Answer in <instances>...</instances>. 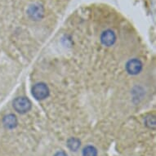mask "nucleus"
<instances>
[{"mask_svg": "<svg viewBox=\"0 0 156 156\" xmlns=\"http://www.w3.org/2000/svg\"><path fill=\"white\" fill-rule=\"evenodd\" d=\"M3 126L7 129H13L17 125V119L12 114H9V115L4 116L3 119Z\"/></svg>", "mask_w": 156, "mask_h": 156, "instance_id": "6", "label": "nucleus"}, {"mask_svg": "<svg viewBox=\"0 0 156 156\" xmlns=\"http://www.w3.org/2000/svg\"><path fill=\"white\" fill-rule=\"evenodd\" d=\"M142 69L141 62L137 59H133L127 63L126 69L130 74H137Z\"/></svg>", "mask_w": 156, "mask_h": 156, "instance_id": "4", "label": "nucleus"}, {"mask_svg": "<svg viewBox=\"0 0 156 156\" xmlns=\"http://www.w3.org/2000/svg\"><path fill=\"white\" fill-rule=\"evenodd\" d=\"M54 156H68V155H67V154L66 153L65 151H58V152H56Z\"/></svg>", "mask_w": 156, "mask_h": 156, "instance_id": "10", "label": "nucleus"}, {"mask_svg": "<svg viewBox=\"0 0 156 156\" xmlns=\"http://www.w3.org/2000/svg\"><path fill=\"white\" fill-rule=\"evenodd\" d=\"M83 156H97V151L94 146H87L83 150Z\"/></svg>", "mask_w": 156, "mask_h": 156, "instance_id": "8", "label": "nucleus"}, {"mask_svg": "<svg viewBox=\"0 0 156 156\" xmlns=\"http://www.w3.org/2000/svg\"><path fill=\"white\" fill-rule=\"evenodd\" d=\"M29 16L34 20V21H38L43 18L44 14V10L43 6L38 4V3H34L30 8H28L27 11Z\"/></svg>", "mask_w": 156, "mask_h": 156, "instance_id": "3", "label": "nucleus"}, {"mask_svg": "<svg viewBox=\"0 0 156 156\" xmlns=\"http://www.w3.org/2000/svg\"><path fill=\"white\" fill-rule=\"evenodd\" d=\"M13 107L18 113L25 114L31 108V102L26 97H17L13 101Z\"/></svg>", "mask_w": 156, "mask_h": 156, "instance_id": "1", "label": "nucleus"}, {"mask_svg": "<svg viewBox=\"0 0 156 156\" xmlns=\"http://www.w3.org/2000/svg\"><path fill=\"white\" fill-rule=\"evenodd\" d=\"M32 94L37 100H44L49 94L48 87L44 83H36L32 88Z\"/></svg>", "mask_w": 156, "mask_h": 156, "instance_id": "2", "label": "nucleus"}, {"mask_svg": "<svg viewBox=\"0 0 156 156\" xmlns=\"http://www.w3.org/2000/svg\"><path fill=\"white\" fill-rule=\"evenodd\" d=\"M146 123L149 128H154V127H155V119H154V117H149V118L146 119Z\"/></svg>", "mask_w": 156, "mask_h": 156, "instance_id": "9", "label": "nucleus"}, {"mask_svg": "<svg viewBox=\"0 0 156 156\" xmlns=\"http://www.w3.org/2000/svg\"><path fill=\"white\" fill-rule=\"evenodd\" d=\"M116 36L115 34L110 30L104 31L101 36V41L105 46H111L115 44Z\"/></svg>", "mask_w": 156, "mask_h": 156, "instance_id": "5", "label": "nucleus"}, {"mask_svg": "<svg viewBox=\"0 0 156 156\" xmlns=\"http://www.w3.org/2000/svg\"><path fill=\"white\" fill-rule=\"evenodd\" d=\"M67 146L72 151H77L80 147V141L75 137H71L67 141Z\"/></svg>", "mask_w": 156, "mask_h": 156, "instance_id": "7", "label": "nucleus"}]
</instances>
